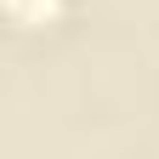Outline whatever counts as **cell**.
<instances>
[{
  "label": "cell",
  "instance_id": "1",
  "mask_svg": "<svg viewBox=\"0 0 159 159\" xmlns=\"http://www.w3.org/2000/svg\"><path fill=\"white\" fill-rule=\"evenodd\" d=\"M6 17L23 34H34V29H51L57 17H63V0H6Z\"/></svg>",
  "mask_w": 159,
  "mask_h": 159
}]
</instances>
